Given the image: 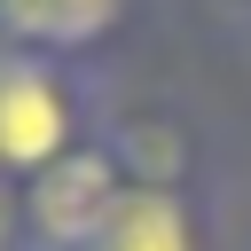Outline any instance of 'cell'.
<instances>
[{"label":"cell","instance_id":"1","mask_svg":"<svg viewBox=\"0 0 251 251\" xmlns=\"http://www.w3.org/2000/svg\"><path fill=\"white\" fill-rule=\"evenodd\" d=\"M110 118V78L94 63L0 47V180H39L55 157L94 141Z\"/></svg>","mask_w":251,"mask_h":251},{"label":"cell","instance_id":"2","mask_svg":"<svg viewBox=\"0 0 251 251\" xmlns=\"http://www.w3.org/2000/svg\"><path fill=\"white\" fill-rule=\"evenodd\" d=\"M133 180L118 173L110 141H78L71 157H55L39 180H24V251H94V235L110 227L118 196Z\"/></svg>","mask_w":251,"mask_h":251},{"label":"cell","instance_id":"3","mask_svg":"<svg viewBox=\"0 0 251 251\" xmlns=\"http://www.w3.org/2000/svg\"><path fill=\"white\" fill-rule=\"evenodd\" d=\"M102 141H110V157H118V173L133 188H196V196H212L204 188V133H196L188 110H173V102H118L110 94Z\"/></svg>","mask_w":251,"mask_h":251},{"label":"cell","instance_id":"4","mask_svg":"<svg viewBox=\"0 0 251 251\" xmlns=\"http://www.w3.org/2000/svg\"><path fill=\"white\" fill-rule=\"evenodd\" d=\"M133 24V0H0V47L94 63L118 31Z\"/></svg>","mask_w":251,"mask_h":251},{"label":"cell","instance_id":"5","mask_svg":"<svg viewBox=\"0 0 251 251\" xmlns=\"http://www.w3.org/2000/svg\"><path fill=\"white\" fill-rule=\"evenodd\" d=\"M94 251H220V204L196 188H126Z\"/></svg>","mask_w":251,"mask_h":251},{"label":"cell","instance_id":"6","mask_svg":"<svg viewBox=\"0 0 251 251\" xmlns=\"http://www.w3.org/2000/svg\"><path fill=\"white\" fill-rule=\"evenodd\" d=\"M0 251H24V188L0 180Z\"/></svg>","mask_w":251,"mask_h":251},{"label":"cell","instance_id":"7","mask_svg":"<svg viewBox=\"0 0 251 251\" xmlns=\"http://www.w3.org/2000/svg\"><path fill=\"white\" fill-rule=\"evenodd\" d=\"M235 8H251V0H235Z\"/></svg>","mask_w":251,"mask_h":251}]
</instances>
